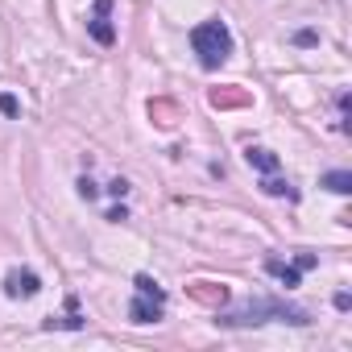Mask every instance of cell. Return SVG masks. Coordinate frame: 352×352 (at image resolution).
I'll return each mask as SVG.
<instances>
[{
  "instance_id": "7c38bea8",
  "label": "cell",
  "mask_w": 352,
  "mask_h": 352,
  "mask_svg": "<svg viewBox=\"0 0 352 352\" xmlns=\"http://www.w3.org/2000/svg\"><path fill=\"white\" fill-rule=\"evenodd\" d=\"M79 195H83V199H96V183H91V179H83V183H79Z\"/></svg>"
},
{
  "instance_id": "8fae6325",
  "label": "cell",
  "mask_w": 352,
  "mask_h": 352,
  "mask_svg": "<svg viewBox=\"0 0 352 352\" xmlns=\"http://www.w3.org/2000/svg\"><path fill=\"white\" fill-rule=\"evenodd\" d=\"M0 112H5V116H17V100H13V96H0Z\"/></svg>"
},
{
  "instance_id": "8992f818",
  "label": "cell",
  "mask_w": 352,
  "mask_h": 352,
  "mask_svg": "<svg viewBox=\"0 0 352 352\" xmlns=\"http://www.w3.org/2000/svg\"><path fill=\"white\" fill-rule=\"evenodd\" d=\"M245 162H249L253 170H261V174H274V170H278V153H274V149H261V145H249V149H245Z\"/></svg>"
},
{
  "instance_id": "7a4b0ae2",
  "label": "cell",
  "mask_w": 352,
  "mask_h": 352,
  "mask_svg": "<svg viewBox=\"0 0 352 352\" xmlns=\"http://www.w3.org/2000/svg\"><path fill=\"white\" fill-rule=\"evenodd\" d=\"M191 46H195L199 63H204L208 71H216V67L232 54V34H228L224 21H204V25L191 30Z\"/></svg>"
},
{
  "instance_id": "6da1fadb",
  "label": "cell",
  "mask_w": 352,
  "mask_h": 352,
  "mask_svg": "<svg viewBox=\"0 0 352 352\" xmlns=\"http://www.w3.org/2000/svg\"><path fill=\"white\" fill-rule=\"evenodd\" d=\"M270 319H282V323H311L302 307H286V302H270V298H257V302H249V307H241V311H228V315H220L216 323H224V327H249V323H270Z\"/></svg>"
},
{
  "instance_id": "52a82bcc",
  "label": "cell",
  "mask_w": 352,
  "mask_h": 352,
  "mask_svg": "<svg viewBox=\"0 0 352 352\" xmlns=\"http://www.w3.org/2000/svg\"><path fill=\"white\" fill-rule=\"evenodd\" d=\"M319 183H323L327 191H336V195H352V174H348V170H327Z\"/></svg>"
},
{
  "instance_id": "277c9868",
  "label": "cell",
  "mask_w": 352,
  "mask_h": 352,
  "mask_svg": "<svg viewBox=\"0 0 352 352\" xmlns=\"http://www.w3.org/2000/svg\"><path fill=\"white\" fill-rule=\"evenodd\" d=\"M108 13H112V0H96V9H91V21H87L91 38H96L100 46H112V42H116V30H112Z\"/></svg>"
},
{
  "instance_id": "9c48e42d",
  "label": "cell",
  "mask_w": 352,
  "mask_h": 352,
  "mask_svg": "<svg viewBox=\"0 0 352 352\" xmlns=\"http://www.w3.org/2000/svg\"><path fill=\"white\" fill-rule=\"evenodd\" d=\"M261 191H265V195H274V199H282V195H286V199H298V191H294V187H290L286 179H274V174H265Z\"/></svg>"
},
{
  "instance_id": "ba28073f",
  "label": "cell",
  "mask_w": 352,
  "mask_h": 352,
  "mask_svg": "<svg viewBox=\"0 0 352 352\" xmlns=\"http://www.w3.org/2000/svg\"><path fill=\"white\" fill-rule=\"evenodd\" d=\"M265 270H270V274H274L282 286H298V274H302L298 265H282V261H274V257L265 261Z\"/></svg>"
},
{
  "instance_id": "5b68a950",
  "label": "cell",
  "mask_w": 352,
  "mask_h": 352,
  "mask_svg": "<svg viewBox=\"0 0 352 352\" xmlns=\"http://www.w3.org/2000/svg\"><path fill=\"white\" fill-rule=\"evenodd\" d=\"M162 311H166V298H153V294H141V290H137V298L129 302V319H133V323H157Z\"/></svg>"
},
{
  "instance_id": "3957f363",
  "label": "cell",
  "mask_w": 352,
  "mask_h": 352,
  "mask_svg": "<svg viewBox=\"0 0 352 352\" xmlns=\"http://www.w3.org/2000/svg\"><path fill=\"white\" fill-rule=\"evenodd\" d=\"M42 290V278L34 270H9L5 274V294L9 298H34Z\"/></svg>"
},
{
  "instance_id": "30bf717a",
  "label": "cell",
  "mask_w": 352,
  "mask_h": 352,
  "mask_svg": "<svg viewBox=\"0 0 352 352\" xmlns=\"http://www.w3.org/2000/svg\"><path fill=\"white\" fill-rule=\"evenodd\" d=\"M137 290H141V294H153V298H166V290H162L149 274H137Z\"/></svg>"
}]
</instances>
